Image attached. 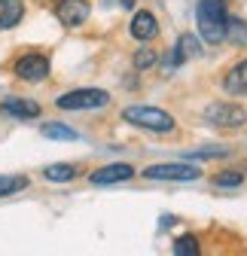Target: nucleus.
Wrapping results in <instances>:
<instances>
[{"instance_id":"obj_15","label":"nucleus","mask_w":247,"mask_h":256,"mask_svg":"<svg viewBox=\"0 0 247 256\" xmlns=\"http://www.w3.org/2000/svg\"><path fill=\"white\" fill-rule=\"evenodd\" d=\"M40 134L49 138V140H76V138H80L74 128L61 125V122H46V125H40Z\"/></svg>"},{"instance_id":"obj_18","label":"nucleus","mask_w":247,"mask_h":256,"mask_svg":"<svg viewBox=\"0 0 247 256\" xmlns=\"http://www.w3.org/2000/svg\"><path fill=\"white\" fill-rule=\"evenodd\" d=\"M210 183H214V186H220V189L241 186V183H244V171H223V174H214Z\"/></svg>"},{"instance_id":"obj_2","label":"nucleus","mask_w":247,"mask_h":256,"mask_svg":"<svg viewBox=\"0 0 247 256\" xmlns=\"http://www.w3.org/2000/svg\"><path fill=\"white\" fill-rule=\"evenodd\" d=\"M122 119L134 128H144V132H152V134H171L177 122L171 113L159 110V107H144V104H134V107H126L122 110Z\"/></svg>"},{"instance_id":"obj_17","label":"nucleus","mask_w":247,"mask_h":256,"mask_svg":"<svg viewBox=\"0 0 247 256\" xmlns=\"http://www.w3.org/2000/svg\"><path fill=\"white\" fill-rule=\"evenodd\" d=\"M226 37H229L235 46H244V49H247V22H244V18H238V16H229Z\"/></svg>"},{"instance_id":"obj_13","label":"nucleus","mask_w":247,"mask_h":256,"mask_svg":"<svg viewBox=\"0 0 247 256\" xmlns=\"http://www.w3.org/2000/svg\"><path fill=\"white\" fill-rule=\"evenodd\" d=\"M80 171H76V165H70V162H58V165H49L46 171H43V177L49 180V183H68V180H74Z\"/></svg>"},{"instance_id":"obj_10","label":"nucleus","mask_w":247,"mask_h":256,"mask_svg":"<svg viewBox=\"0 0 247 256\" xmlns=\"http://www.w3.org/2000/svg\"><path fill=\"white\" fill-rule=\"evenodd\" d=\"M0 113L12 116V119H37L40 116V104L30 98H4L0 101Z\"/></svg>"},{"instance_id":"obj_21","label":"nucleus","mask_w":247,"mask_h":256,"mask_svg":"<svg viewBox=\"0 0 247 256\" xmlns=\"http://www.w3.org/2000/svg\"><path fill=\"white\" fill-rule=\"evenodd\" d=\"M229 150H196L190 152V158H217V156H226Z\"/></svg>"},{"instance_id":"obj_4","label":"nucleus","mask_w":247,"mask_h":256,"mask_svg":"<svg viewBox=\"0 0 247 256\" xmlns=\"http://www.w3.org/2000/svg\"><path fill=\"white\" fill-rule=\"evenodd\" d=\"M12 74L22 82H43L52 74L49 55H43V52H24V55H18L16 64H12Z\"/></svg>"},{"instance_id":"obj_12","label":"nucleus","mask_w":247,"mask_h":256,"mask_svg":"<svg viewBox=\"0 0 247 256\" xmlns=\"http://www.w3.org/2000/svg\"><path fill=\"white\" fill-rule=\"evenodd\" d=\"M24 18V0H0V30H12Z\"/></svg>"},{"instance_id":"obj_14","label":"nucleus","mask_w":247,"mask_h":256,"mask_svg":"<svg viewBox=\"0 0 247 256\" xmlns=\"http://www.w3.org/2000/svg\"><path fill=\"white\" fill-rule=\"evenodd\" d=\"M28 177L24 174H0V198H6V196H16V192L28 189Z\"/></svg>"},{"instance_id":"obj_22","label":"nucleus","mask_w":247,"mask_h":256,"mask_svg":"<svg viewBox=\"0 0 247 256\" xmlns=\"http://www.w3.org/2000/svg\"><path fill=\"white\" fill-rule=\"evenodd\" d=\"M134 4L138 0H119V6H126V10H134Z\"/></svg>"},{"instance_id":"obj_6","label":"nucleus","mask_w":247,"mask_h":256,"mask_svg":"<svg viewBox=\"0 0 247 256\" xmlns=\"http://www.w3.org/2000/svg\"><path fill=\"white\" fill-rule=\"evenodd\" d=\"M144 177L146 180H174V183H186V180H198L202 171L196 165H186V162H162V165H150L144 168Z\"/></svg>"},{"instance_id":"obj_1","label":"nucleus","mask_w":247,"mask_h":256,"mask_svg":"<svg viewBox=\"0 0 247 256\" xmlns=\"http://www.w3.org/2000/svg\"><path fill=\"white\" fill-rule=\"evenodd\" d=\"M196 24H198V37L208 46H220L226 40V28H229L226 0H198L196 4Z\"/></svg>"},{"instance_id":"obj_9","label":"nucleus","mask_w":247,"mask_h":256,"mask_svg":"<svg viewBox=\"0 0 247 256\" xmlns=\"http://www.w3.org/2000/svg\"><path fill=\"white\" fill-rule=\"evenodd\" d=\"M132 177H134V168L128 162H113V165H104L98 171H92L88 183H95V186H113V183H126Z\"/></svg>"},{"instance_id":"obj_19","label":"nucleus","mask_w":247,"mask_h":256,"mask_svg":"<svg viewBox=\"0 0 247 256\" xmlns=\"http://www.w3.org/2000/svg\"><path fill=\"white\" fill-rule=\"evenodd\" d=\"M156 61H159V55L152 52V49H138L134 58H132V64H134V70H138V74H140V70H150Z\"/></svg>"},{"instance_id":"obj_8","label":"nucleus","mask_w":247,"mask_h":256,"mask_svg":"<svg viewBox=\"0 0 247 256\" xmlns=\"http://www.w3.org/2000/svg\"><path fill=\"white\" fill-rule=\"evenodd\" d=\"M128 34L138 40V43H150L159 37V18L152 16L150 10H138L128 22Z\"/></svg>"},{"instance_id":"obj_20","label":"nucleus","mask_w":247,"mask_h":256,"mask_svg":"<svg viewBox=\"0 0 247 256\" xmlns=\"http://www.w3.org/2000/svg\"><path fill=\"white\" fill-rule=\"evenodd\" d=\"M177 49L186 55V58H196V55H202V43L192 37V34H180V40H177Z\"/></svg>"},{"instance_id":"obj_11","label":"nucleus","mask_w":247,"mask_h":256,"mask_svg":"<svg viewBox=\"0 0 247 256\" xmlns=\"http://www.w3.org/2000/svg\"><path fill=\"white\" fill-rule=\"evenodd\" d=\"M223 92L226 94H247V58L235 61L223 76Z\"/></svg>"},{"instance_id":"obj_7","label":"nucleus","mask_w":247,"mask_h":256,"mask_svg":"<svg viewBox=\"0 0 247 256\" xmlns=\"http://www.w3.org/2000/svg\"><path fill=\"white\" fill-rule=\"evenodd\" d=\"M92 16V4L88 0H55V18L61 28H82Z\"/></svg>"},{"instance_id":"obj_5","label":"nucleus","mask_w":247,"mask_h":256,"mask_svg":"<svg viewBox=\"0 0 247 256\" xmlns=\"http://www.w3.org/2000/svg\"><path fill=\"white\" fill-rule=\"evenodd\" d=\"M204 122L214 125V128H244V125H247V113H244V107H238V104L220 101V104L204 107Z\"/></svg>"},{"instance_id":"obj_3","label":"nucleus","mask_w":247,"mask_h":256,"mask_svg":"<svg viewBox=\"0 0 247 256\" xmlns=\"http://www.w3.org/2000/svg\"><path fill=\"white\" fill-rule=\"evenodd\" d=\"M110 104V92L104 88H74L55 98L58 110H101Z\"/></svg>"},{"instance_id":"obj_16","label":"nucleus","mask_w":247,"mask_h":256,"mask_svg":"<svg viewBox=\"0 0 247 256\" xmlns=\"http://www.w3.org/2000/svg\"><path fill=\"white\" fill-rule=\"evenodd\" d=\"M174 256H202V244L196 235H177L174 238Z\"/></svg>"}]
</instances>
